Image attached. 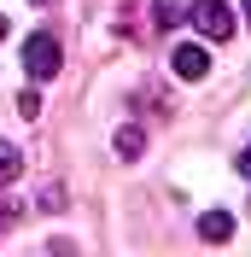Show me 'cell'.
Masks as SVG:
<instances>
[{
	"label": "cell",
	"instance_id": "7a4b0ae2",
	"mask_svg": "<svg viewBox=\"0 0 251 257\" xmlns=\"http://www.w3.org/2000/svg\"><path fill=\"white\" fill-rule=\"evenodd\" d=\"M59 64H64V53H59V41H53L47 30L24 41V70H30V82H53V76H59Z\"/></svg>",
	"mask_w": 251,
	"mask_h": 257
},
{
	"label": "cell",
	"instance_id": "3957f363",
	"mask_svg": "<svg viewBox=\"0 0 251 257\" xmlns=\"http://www.w3.org/2000/svg\"><path fill=\"white\" fill-rule=\"evenodd\" d=\"M175 76H181V82H204V76H210V53H204L199 41L175 47Z\"/></svg>",
	"mask_w": 251,
	"mask_h": 257
},
{
	"label": "cell",
	"instance_id": "277c9868",
	"mask_svg": "<svg viewBox=\"0 0 251 257\" xmlns=\"http://www.w3.org/2000/svg\"><path fill=\"white\" fill-rule=\"evenodd\" d=\"M199 234H204V240H228V234H234V216H228V210H204V216H199Z\"/></svg>",
	"mask_w": 251,
	"mask_h": 257
},
{
	"label": "cell",
	"instance_id": "5b68a950",
	"mask_svg": "<svg viewBox=\"0 0 251 257\" xmlns=\"http://www.w3.org/2000/svg\"><path fill=\"white\" fill-rule=\"evenodd\" d=\"M18 176H24V152L12 141H0V187H12Z\"/></svg>",
	"mask_w": 251,
	"mask_h": 257
},
{
	"label": "cell",
	"instance_id": "7c38bea8",
	"mask_svg": "<svg viewBox=\"0 0 251 257\" xmlns=\"http://www.w3.org/2000/svg\"><path fill=\"white\" fill-rule=\"evenodd\" d=\"M30 6H53V0H30Z\"/></svg>",
	"mask_w": 251,
	"mask_h": 257
},
{
	"label": "cell",
	"instance_id": "6da1fadb",
	"mask_svg": "<svg viewBox=\"0 0 251 257\" xmlns=\"http://www.w3.org/2000/svg\"><path fill=\"white\" fill-rule=\"evenodd\" d=\"M187 18H193V30H199L204 41H228V35H234V6H228V0H193Z\"/></svg>",
	"mask_w": 251,
	"mask_h": 257
},
{
	"label": "cell",
	"instance_id": "52a82bcc",
	"mask_svg": "<svg viewBox=\"0 0 251 257\" xmlns=\"http://www.w3.org/2000/svg\"><path fill=\"white\" fill-rule=\"evenodd\" d=\"M141 152H146V135H141V128H135V123L117 128V158H141Z\"/></svg>",
	"mask_w": 251,
	"mask_h": 257
},
{
	"label": "cell",
	"instance_id": "ba28073f",
	"mask_svg": "<svg viewBox=\"0 0 251 257\" xmlns=\"http://www.w3.org/2000/svg\"><path fill=\"white\" fill-rule=\"evenodd\" d=\"M18 117H41V94H35V88L18 94Z\"/></svg>",
	"mask_w": 251,
	"mask_h": 257
},
{
	"label": "cell",
	"instance_id": "8fae6325",
	"mask_svg": "<svg viewBox=\"0 0 251 257\" xmlns=\"http://www.w3.org/2000/svg\"><path fill=\"white\" fill-rule=\"evenodd\" d=\"M0 41H6V18H0Z\"/></svg>",
	"mask_w": 251,
	"mask_h": 257
},
{
	"label": "cell",
	"instance_id": "30bf717a",
	"mask_svg": "<svg viewBox=\"0 0 251 257\" xmlns=\"http://www.w3.org/2000/svg\"><path fill=\"white\" fill-rule=\"evenodd\" d=\"M239 176L251 181V146H245V152H239Z\"/></svg>",
	"mask_w": 251,
	"mask_h": 257
},
{
	"label": "cell",
	"instance_id": "9c48e42d",
	"mask_svg": "<svg viewBox=\"0 0 251 257\" xmlns=\"http://www.w3.org/2000/svg\"><path fill=\"white\" fill-rule=\"evenodd\" d=\"M18 210H24V205H12V199H0V234H6V228L18 222Z\"/></svg>",
	"mask_w": 251,
	"mask_h": 257
},
{
	"label": "cell",
	"instance_id": "8992f818",
	"mask_svg": "<svg viewBox=\"0 0 251 257\" xmlns=\"http://www.w3.org/2000/svg\"><path fill=\"white\" fill-rule=\"evenodd\" d=\"M152 18H158V30H175L187 18V0H152Z\"/></svg>",
	"mask_w": 251,
	"mask_h": 257
},
{
	"label": "cell",
	"instance_id": "4fadbf2b",
	"mask_svg": "<svg viewBox=\"0 0 251 257\" xmlns=\"http://www.w3.org/2000/svg\"><path fill=\"white\" fill-rule=\"evenodd\" d=\"M245 18H251V0H245Z\"/></svg>",
	"mask_w": 251,
	"mask_h": 257
}]
</instances>
